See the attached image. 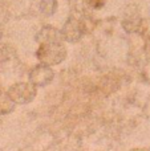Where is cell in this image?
Wrapping results in <instances>:
<instances>
[{"label":"cell","instance_id":"cell-1","mask_svg":"<svg viewBox=\"0 0 150 151\" xmlns=\"http://www.w3.org/2000/svg\"><path fill=\"white\" fill-rule=\"evenodd\" d=\"M66 50L60 41H50L43 42L41 47L37 50V58L44 65H57L65 58Z\"/></svg>","mask_w":150,"mask_h":151},{"label":"cell","instance_id":"cell-2","mask_svg":"<svg viewBox=\"0 0 150 151\" xmlns=\"http://www.w3.org/2000/svg\"><path fill=\"white\" fill-rule=\"evenodd\" d=\"M8 96L16 104H29L36 97V88L32 83H16L8 91Z\"/></svg>","mask_w":150,"mask_h":151},{"label":"cell","instance_id":"cell-3","mask_svg":"<svg viewBox=\"0 0 150 151\" xmlns=\"http://www.w3.org/2000/svg\"><path fill=\"white\" fill-rule=\"evenodd\" d=\"M32 85L35 86H45L53 80V72L48 68V65H39L29 74Z\"/></svg>","mask_w":150,"mask_h":151},{"label":"cell","instance_id":"cell-4","mask_svg":"<svg viewBox=\"0 0 150 151\" xmlns=\"http://www.w3.org/2000/svg\"><path fill=\"white\" fill-rule=\"evenodd\" d=\"M82 33H84L82 25L80 24L79 20H76V19H69L63 28V36L71 42L80 40V37L82 36Z\"/></svg>","mask_w":150,"mask_h":151},{"label":"cell","instance_id":"cell-5","mask_svg":"<svg viewBox=\"0 0 150 151\" xmlns=\"http://www.w3.org/2000/svg\"><path fill=\"white\" fill-rule=\"evenodd\" d=\"M60 36H58L57 31L55 28H50V27H47V28L41 29L40 33L37 35L36 40L39 42H50V41H58Z\"/></svg>","mask_w":150,"mask_h":151},{"label":"cell","instance_id":"cell-6","mask_svg":"<svg viewBox=\"0 0 150 151\" xmlns=\"http://www.w3.org/2000/svg\"><path fill=\"white\" fill-rule=\"evenodd\" d=\"M57 8V1L56 0H43L40 4V9L45 15H53Z\"/></svg>","mask_w":150,"mask_h":151},{"label":"cell","instance_id":"cell-7","mask_svg":"<svg viewBox=\"0 0 150 151\" xmlns=\"http://www.w3.org/2000/svg\"><path fill=\"white\" fill-rule=\"evenodd\" d=\"M132 151H145V150H144V149H133Z\"/></svg>","mask_w":150,"mask_h":151}]
</instances>
